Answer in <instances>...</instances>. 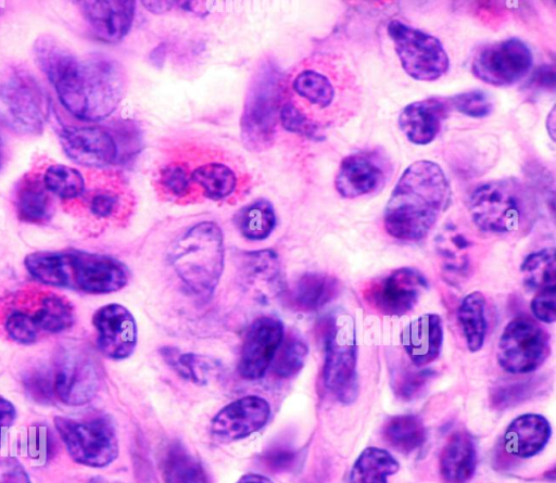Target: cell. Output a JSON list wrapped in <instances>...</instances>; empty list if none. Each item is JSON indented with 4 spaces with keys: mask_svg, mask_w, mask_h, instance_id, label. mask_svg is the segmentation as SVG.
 Returning a JSON list of instances; mask_svg holds the SVG:
<instances>
[{
    "mask_svg": "<svg viewBox=\"0 0 556 483\" xmlns=\"http://www.w3.org/2000/svg\"><path fill=\"white\" fill-rule=\"evenodd\" d=\"M270 415L267 401L249 395L226 405L213 418L211 432L222 442L244 438L262 429Z\"/></svg>",
    "mask_w": 556,
    "mask_h": 483,
    "instance_id": "19",
    "label": "cell"
},
{
    "mask_svg": "<svg viewBox=\"0 0 556 483\" xmlns=\"http://www.w3.org/2000/svg\"><path fill=\"white\" fill-rule=\"evenodd\" d=\"M451 187L441 166L430 160L412 163L387 202L383 226L394 239L416 242L433 228L451 203Z\"/></svg>",
    "mask_w": 556,
    "mask_h": 483,
    "instance_id": "1",
    "label": "cell"
},
{
    "mask_svg": "<svg viewBox=\"0 0 556 483\" xmlns=\"http://www.w3.org/2000/svg\"><path fill=\"white\" fill-rule=\"evenodd\" d=\"M308 354L307 345L298 336H289L281 343L271 364L279 378L288 379L303 368Z\"/></svg>",
    "mask_w": 556,
    "mask_h": 483,
    "instance_id": "43",
    "label": "cell"
},
{
    "mask_svg": "<svg viewBox=\"0 0 556 483\" xmlns=\"http://www.w3.org/2000/svg\"><path fill=\"white\" fill-rule=\"evenodd\" d=\"M298 452L287 444H275L264 450L261 459L270 471L281 473L292 470L298 462Z\"/></svg>",
    "mask_w": 556,
    "mask_h": 483,
    "instance_id": "48",
    "label": "cell"
},
{
    "mask_svg": "<svg viewBox=\"0 0 556 483\" xmlns=\"http://www.w3.org/2000/svg\"><path fill=\"white\" fill-rule=\"evenodd\" d=\"M24 265L45 285L87 294L116 292L129 280L127 267L118 259L80 250L33 252L25 256Z\"/></svg>",
    "mask_w": 556,
    "mask_h": 483,
    "instance_id": "2",
    "label": "cell"
},
{
    "mask_svg": "<svg viewBox=\"0 0 556 483\" xmlns=\"http://www.w3.org/2000/svg\"><path fill=\"white\" fill-rule=\"evenodd\" d=\"M238 266L242 280L251 288H257L265 293L277 288L280 265L274 251L245 252L240 255Z\"/></svg>",
    "mask_w": 556,
    "mask_h": 483,
    "instance_id": "31",
    "label": "cell"
},
{
    "mask_svg": "<svg viewBox=\"0 0 556 483\" xmlns=\"http://www.w3.org/2000/svg\"><path fill=\"white\" fill-rule=\"evenodd\" d=\"M387 31L405 73L419 81H433L450 66L448 55L441 41L399 20H392Z\"/></svg>",
    "mask_w": 556,
    "mask_h": 483,
    "instance_id": "11",
    "label": "cell"
},
{
    "mask_svg": "<svg viewBox=\"0 0 556 483\" xmlns=\"http://www.w3.org/2000/svg\"><path fill=\"white\" fill-rule=\"evenodd\" d=\"M50 110L47 91L28 69L15 66L0 78V112L16 131L41 134Z\"/></svg>",
    "mask_w": 556,
    "mask_h": 483,
    "instance_id": "9",
    "label": "cell"
},
{
    "mask_svg": "<svg viewBox=\"0 0 556 483\" xmlns=\"http://www.w3.org/2000/svg\"><path fill=\"white\" fill-rule=\"evenodd\" d=\"M92 325L97 331V346L105 357L121 360L134 353L138 340L137 323L125 306L117 303L101 306L92 316Z\"/></svg>",
    "mask_w": 556,
    "mask_h": 483,
    "instance_id": "18",
    "label": "cell"
},
{
    "mask_svg": "<svg viewBox=\"0 0 556 483\" xmlns=\"http://www.w3.org/2000/svg\"><path fill=\"white\" fill-rule=\"evenodd\" d=\"M546 129H547V132H548L549 137L554 141L555 140V107L554 106L552 107V110L547 114V117H546Z\"/></svg>",
    "mask_w": 556,
    "mask_h": 483,
    "instance_id": "56",
    "label": "cell"
},
{
    "mask_svg": "<svg viewBox=\"0 0 556 483\" xmlns=\"http://www.w3.org/2000/svg\"><path fill=\"white\" fill-rule=\"evenodd\" d=\"M532 64L528 45L518 38H508L480 48L471 61V73L483 82L503 87L523 78Z\"/></svg>",
    "mask_w": 556,
    "mask_h": 483,
    "instance_id": "14",
    "label": "cell"
},
{
    "mask_svg": "<svg viewBox=\"0 0 556 483\" xmlns=\"http://www.w3.org/2000/svg\"><path fill=\"white\" fill-rule=\"evenodd\" d=\"M2 160H3V144H2L1 137H0V166L2 164Z\"/></svg>",
    "mask_w": 556,
    "mask_h": 483,
    "instance_id": "57",
    "label": "cell"
},
{
    "mask_svg": "<svg viewBox=\"0 0 556 483\" xmlns=\"http://www.w3.org/2000/svg\"><path fill=\"white\" fill-rule=\"evenodd\" d=\"M157 180L161 189L176 199L187 196L193 187L189 167L177 161L164 165L159 173Z\"/></svg>",
    "mask_w": 556,
    "mask_h": 483,
    "instance_id": "44",
    "label": "cell"
},
{
    "mask_svg": "<svg viewBox=\"0 0 556 483\" xmlns=\"http://www.w3.org/2000/svg\"><path fill=\"white\" fill-rule=\"evenodd\" d=\"M325 349L323 380L326 389L344 405L358 395L357 344L353 319L348 314H334L321 322Z\"/></svg>",
    "mask_w": 556,
    "mask_h": 483,
    "instance_id": "7",
    "label": "cell"
},
{
    "mask_svg": "<svg viewBox=\"0 0 556 483\" xmlns=\"http://www.w3.org/2000/svg\"><path fill=\"white\" fill-rule=\"evenodd\" d=\"M144 7L153 13H164L172 8V1H143Z\"/></svg>",
    "mask_w": 556,
    "mask_h": 483,
    "instance_id": "54",
    "label": "cell"
},
{
    "mask_svg": "<svg viewBox=\"0 0 556 483\" xmlns=\"http://www.w3.org/2000/svg\"><path fill=\"white\" fill-rule=\"evenodd\" d=\"M42 179L48 191L62 200H74L85 192V179L81 173L71 166L50 165Z\"/></svg>",
    "mask_w": 556,
    "mask_h": 483,
    "instance_id": "40",
    "label": "cell"
},
{
    "mask_svg": "<svg viewBox=\"0 0 556 483\" xmlns=\"http://www.w3.org/2000/svg\"><path fill=\"white\" fill-rule=\"evenodd\" d=\"M290 86L291 92L300 104L289 101L306 117L308 110L325 111L330 109L337 98V89L330 77L314 67L300 69L291 79Z\"/></svg>",
    "mask_w": 556,
    "mask_h": 483,
    "instance_id": "27",
    "label": "cell"
},
{
    "mask_svg": "<svg viewBox=\"0 0 556 483\" xmlns=\"http://www.w3.org/2000/svg\"><path fill=\"white\" fill-rule=\"evenodd\" d=\"M381 435L394 450L410 454L425 444L427 430L419 416L404 414L388 418L382 424Z\"/></svg>",
    "mask_w": 556,
    "mask_h": 483,
    "instance_id": "30",
    "label": "cell"
},
{
    "mask_svg": "<svg viewBox=\"0 0 556 483\" xmlns=\"http://www.w3.org/2000/svg\"><path fill=\"white\" fill-rule=\"evenodd\" d=\"M53 87L62 105L74 117L98 122L117 109L125 93L126 76L117 61L91 54L77 56Z\"/></svg>",
    "mask_w": 556,
    "mask_h": 483,
    "instance_id": "3",
    "label": "cell"
},
{
    "mask_svg": "<svg viewBox=\"0 0 556 483\" xmlns=\"http://www.w3.org/2000/svg\"><path fill=\"white\" fill-rule=\"evenodd\" d=\"M25 391L35 402L50 404L56 398L52 368L36 366L23 377Z\"/></svg>",
    "mask_w": 556,
    "mask_h": 483,
    "instance_id": "45",
    "label": "cell"
},
{
    "mask_svg": "<svg viewBox=\"0 0 556 483\" xmlns=\"http://www.w3.org/2000/svg\"><path fill=\"white\" fill-rule=\"evenodd\" d=\"M13 205L17 218L28 224H43L53 214L52 194L37 174H26L17 181Z\"/></svg>",
    "mask_w": 556,
    "mask_h": 483,
    "instance_id": "28",
    "label": "cell"
},
{
    "mask_svg": "<svg viewBox=\"0 0 556 483\" xmlns=\"http://www.w3.org/2000/svg\"><path fill=\"white\" fill-rule=\"evenodd\" d=\"M84 20L96 38L114 43L130 30L136 2L129 0L75 1Z\"/></svg>",
    "mask_w": 556,
    "mask_h": 483,
    "instance_id": "21",
    "label": "cell"
},
{
    "mask_svg": "<svg viewBox=\"0 0 556 483\" xmlns=\"http://www.w3.org/2000/svg\"><path fill=\"white\" fill-rule=\"evenodd\" d=\"M61 147L75 163L105 167L121 160L112 130L100 126H66L59 134Z\"/></svg>",
    "mask_w": 556,
    "mask_h": 483,
    "instance_id": "16",
    "label": "cell"
},
{
    "mask_svg": "<svg viewBox=\"0 0 556 483\" xmlns=\"http://www.w3.org/2000/svg\"><path fill=\"white\" fill-rule=\"evenodd\" d=\"M16 419V409L7 398L0 396V429L9 428Z\"/></svg>",
    "mask_w": 556,
    "mask_h": 483,
    "instance_id": "52",
    "label": "cell"
},
{
    "mask_svg": "<svg viewBox=\"0 0 556 483\" xmlns=\"http://www.w3.org/2000/svg\"><path fill=\"white\" fill-rule=\"evenodd\" d=\"M387 178L381 162L370 153H352L340 163L334 177L337 192L355 199L380 189Z\"/></svg>",
    "mask_w": 556,
    "mask_h": 483,
    "instance_id": "22",
    "label": "cell"
},
{
    "mask_svg": "<svg viewBox=\"0 0 556 483\" xmlns=\"http://www.w3.org/2000/svg\"><path fill=\"white\" fill-rule=\"evenodd\" d=\"M552 435L549 421L540 414H523L516 417L506 428L503 436L505 450L519 458L538 455Z\"/></svg>",
    "mask_w": 556,
    "mask_h": 483,
    "instance_id": "25",
    "label": "cell"
},
{
    "mask_svg": "<svg viewBox=\"0 0 556 483\" xmlns=\"http://www.w3.org/2000/svg\"><path fill=\"white\" fill-rule=\"evenodd\" d=\"M75 310L65 296L40 289H24L0 300V327L15 343L30 345L68 330Z\"/></svg>",
    "mask_w": 556,
    "mask_h": 483,
    "instance_id": "4",
    "label": "cell"
},
{
    "mask_svg": "<svg viewBox=\"0 0 556 483\" xmlns=\"http://www.w3.org/2000/svg\"><path fill=\"white\" fill-rule=\"evenodd\" d=\"M486 301L480 291L464 296L457 309V319L467 347L475 353L481 349L486 335Z\"/></svg>",
    "mask_w": 556,
    "mask_h": 483,
    "instance_id": "33",
    "label": "cell"
},
{
    "mask_svg": "<svg viewBox=\"0 0 556 483\" xmlns=\"http://www.w3.org/2000/svg\"><path fill=\"white\" fill-rule=\"evenodd\" d=\"M477 243L464 226L447 221L434 238V251L440 266L453 281L468 278L473 269Z\"/></svg>",
    "mask_w": 556,
    "mask_h": 483,
    "instance_id": "20",
    "label": "cell"
},
{
    "mask_svg": "<svg viewBox=\"0 0 556 483\" xmlns=\"http://www.w3.org/2000/svg\"><path fill=\"white\" fill-rule=\"evenodd\" d=\"M541 382L536 378L504 381L490 393V404L496 410L514 407L536 394Z\"/></svg>",
    "mask_w": 556,
    "mask_h": 483,
    "instance_id": "41",
    "label": "cell"
},
{
    "mask_svg": "<svg viewBox=\"0 0 556 483\" xmlns=\"http://www.w3.org/2000/svg\"><path fill=\"white\" fill-rule=\"evenodd\" d=\"M427 288V279L419 270L401 267L374 281L365 300L383 316L401 317L417 305Z\"/></svg>",
    "mask_w": 556,
    "mask_h": 483,
    "instance_id": "15",
    "label": "cell"
},
{
    "mask_svg": "<svg viewBox=\"0 0 556 483\" xmlns=\"http://www.w3.org/2000/svg\"><path fill=\"white\" fill-rule=\"evenodd\" d=\"M452 105L450 99L430 97L407 104L399 115V127L414 144L432 142L441 130Z\"/></svg>",
    "mask_w": 556,
    "mask_h": 483,
    "instance_id": "23",
    "label": "cell"
},
{
    "mask_svg": "<svg viewBox=\"0 0 556 483\" xmlns=\"http://www.w3.org/2000/svg\"><path fill=\"white\" fill-rule=\"evenodd\" d=\"M525 285L532 291L556 288V257L554 247L529 254L520 266Z\"/></svg>",
    "mask_w": 556,
    "mask_h": 483,
    "instance_id": "38",
    "label": "cell"
},
{
    "mask_svg": "<svg viewBox=\"0 0 556 483\" xmlns=\"http://www.w3.org/2000/svg\"><path fill=\"white\" fill-rule=\"evenodd\" d=\"M399 469V461L388 450L366 447L351 469L350 483H388V478Z\"/></svg>",
    "mask_w": 556,
    "mask_h": 483,
    "instance_id": "35",
    "label": "cell"
},
{
    "mask_svg": "<svg viewBox=\"0 0 556 483\" xmlns=\"http://www.w3.org/2000/svg\"><path fill=\"white\" fill-rule=\"evenodd\" d=\"M443 321L438 314H425L410 321L401 333L402 346L415 367L434 361L443 345Z\"/></svg>",
    "mask_w": 556,
    "mask_h": 483,
    "instance_id": "24",
    "label": "cell"
},
{
    "mask_svg": "<svg viewBox=\"0 0 556 483\" xmlns=\"http://www.w3.org/2000/svg\"><path fill=\"white\" fill-rule=\"evenodd\" d=\"M417 368L400 366L392 370L391 385L399 398L412 401L418 397L434 377L433 370Z\"/></svg>",
    "mask_w": 556,
    "mask_h": 483,
    "instance_id": "42",
    "label": "cell"
},
{
    "mask_svg": "<svg viewBox=\"0 0 556 483\" xmlns=\"http://www.w3.org/2000/svg\"><path fill=\"white\" fill-rule=\"evenodd\" d=\"M193 186L199 187L204 196L219 201L233 193L238 178L232 168L224 162H205L190 170Z\"/></svg>",
    "mask_w": 556,
    "mask_h": 483,
    "instance_id": "34",
    "label": "cell"
},
{
    "mask_svg": "<svg viewBox=\"0 0 556 483\" xmlns=\"http://www.w3.org/2000/svg\"><path fill=\"white\" fill-rule=\"evenodd\" d=\"M477 448L471 435L454 432L444 444L439 459L440 473L446 483H466L477 469Z\"/></svg>",
    "mask_w": 556,
    "mask_h": 483,
    "instance_id": "26",
    "label": "cell"
},
{
    "mask_svg": "<svg viewBox=\"0 0 556 483\" xmlns=\"http://www.w3.org/2000/svg\"><path fill=\"white\" fill-rule=\"evenodd\" d=\"M52 372L55 396L66 405L80 406L90 402L100 387L101 377L96 359L74 344L59 349Z\"/></svg>",
    "mask_w": 556,
    "mask_h": 483,
    "instance_id": "13",
    "label": "cell"
},
{
    "mask_svg": "<svg viewBox=\"0 0 556 483\" xmlns=\"http://www.w3.org/2000/svg\"><path fill=\"white\" fill-rule=\"evenodd\" d=\"M33 52L37 66L52 85L77 59L67 46L50 34H42L34 41Z\"/></svg>",
    "mask_w": 556,
    "mask_h": 483,
    "instance_id": "32",
    "label": "cell"
},
{
    "mask_svg": "<svg viewBox=\"0 0 556 483\" xmlns=\"http://www.w3.org/2000/svg\"><path fill=\"white\" fill-rule=\"evenodd\" d=\"M0 483H31L23 465L12 456H0Z\"/></svg>",
    "mask_w": 556,
    "mask_h": 483,
    "instance_id": "51",
    "label": "cell"
},
{
    "mask_svg": "<svg viewBox=\"0 0 556 483\" xmlns=\"http://www.w3.org/2000/svg\"><path fill=\"white\" fill-rule=\"evenodd\" d=\"M340 284L337 278L325 272H306L291 288L289 300L295 309L304 313L316 312L339 294Z\"/></svg>",
    "mask_w": 556,
    "mask_h": 483,
    "instance_id": "29",
    "label": "cell"
},
{
    "mask_svg": "<svg viewBox=\"0 0 556 483\" xmlns=\"http://www.w3.org/2000/svg\"><path fill=\"white\" fill-rule=\"evenodd\" d=\"M549 354L551 336L546 329L528 316H517L505 326L496 357L506 372L527 374L539 369Z\"/></svg>",
    "mask_w": 556,
    "mask_h": 483,
    "instance_id": "10",
    "label": "cell"
},
{
    "mask_svg": "<svg viewBox=\"0 0 556 483\" xmlns=\"http://www.w3.org/2000/svg\"><path fill=\"white\" fill-rule=\"evenodd\" d=\"M160 353L166 364L180 377L198 384L205 383L215 369L212 360L200 355L181 353L175 347H162Z\"/></svg>",
    "mask_w": 556,
    "mask_h": 483,
    "instance_id": "39",
    "label": "cell"
},
{
    "mask_svg": "<svg viewBox=\"0 0 556 483\" xmlns=\"http://www.w3.org/2000/svg\"><path fill=\"white\" fill-rule=\"evenodd\" d=\"M468 209L479 230L505 234L519 231L532 221L534 202L529 190L517 179H496L471 192Z\"/></svg>",
    "mask_w": 556,
    "mask_h": 483,
    "instance_id": "6",
    "label": "cell"
},
{
    "mask_svg": "<svg viewBox=\"0 0 556 483\" xmlns=\"http://www.w3.org/2000/svg\"><path fill=\"white\" fill-rule=\"evenodd\" d=\"M88 209L97 218H109L119 207V196L116 192L108 189L93 191L87 199Z\"/></svg>",
    "mask_w": 556,
    "mask_h": 483,
    "instance_id": "49",
    "label": "cell"
},
{
    "mask_svg": "<svg viewBox=\"0 0 556 483\" xmlns=\"http://www.w3.org/2000/svg\"><path fill=\"white\" fill-rule=\"evenodd\" d=\"M530 307L538 320L553 323L556 320V288H548L536 292Z\"/></svg>",
    "mask_w": 556,
    "mask_h": 483,
    "instance_id": "50",
    "label": "cell"
},
{
    "mask_svg": "<svg viewBox=\"0 0 556 483\" xmlns=\"http://www.w3.org/2000/svg\"><path fill=\"white\" fill-rule=\"evenodd\" d=\"M452 109L472 117H486L493 111V103L490 97L482 90H470L457 93L450 98Z\"/></svg>",
    "mask_w": 556,
    "mask_h": 483,
    "instance_id": "46",
    "label": "cell"
},
{
    "mask_svg": "<svg viewBox=\"0 0 556 483\" xmlns=\"http://www.w3.org/2000/svg\"><path fill=\"white\" fill-rule=\"evenodd\" d=\"M225 259L222 229L214 221H200L179 238L168 260L185 287L198 296H208L220 279Z\"/></svg>",
    "mask_w": 556,
    "mask_h": 483,
    "instance_id": "5",
    "label": "cell"
},
{
    "mask_svg": "<svg viewBox=\"0 0 556 483\" xmlns=\"http://www.w3.org/2000/svg\"><path fill=\"white\" fill-rule=\"evenodd\" d=\"M279 119L285 129L290 132L318 139L321 136V129L313 124L298 107L289 100L281 101L279 109Z\"/></svg>",
    "mask_w": 556,
    "mask_h": 483,
    "instance_id": "47",
    "label": "cell"
},
{
    "mask_svg": "<svg viewBox=\"0 0 556 483\" xmlns=\"http://www.w3.org/2000/svg\"><path fill=\"white\" fill-rule=\"evenodd\" d=\"M237 483H273V482L264 475L249 473V474L242 475Z\"/></svg>",
    "mask_w": 556,
    "mask_h": 483,
    "instance_id": "55",
    "label": "cell"
},
{
    "mask_svg": "<svg viewBox=\"0 0 556 483\" xmlns=\"http://www.w3.org/2000/svg\"><path fill=\"white\" fill-rule=\"evenodd\" d=\"M283 342V326L271 316L255 319L244 338L238 371L248 380L262 378L271 366L275 355Z\"/></svg>",
    "mask_w": 556,
    "mask_h": 483,
    "instance_id": "17",
    "label": "cell"
},
{
    "mask_svg": "<svg viewBox=\"0 0 556 483\" xmlns=\"http://www.w3.org/2000/svg\"><path fill=\"white\" fill-rule=\"evenodd\" d=\"M233 220L243 238L261 241L268 238L274 231L276 214L269 201L258 199L241 207L236 213Z\"/></svg>",
    "mask_w": 556,
    "mask_h": 483,
    "instance_id": "36",
    "label": "cell"
},
{
    "mask_svg": "<svg viewBox=\"0 0 556 483\" xmlns=\"http://www.w3.org/2000/svg\"><path fill=\"white\" fill-rule=\"evenodd\" d=\"M54 425L71 458L80 465L103 468L118 456L114 428L104 418L79 421L55 417Z\"/></svg>",
    "mask_w": 556,
    "mask_h": 483,
    "instance_id": "12",
    "label": "cell"
},
{
    "mask_svg": "<svg viewBox=\"0 0 556 483\" xmlns=\"http://www.w3.org/2000/svg\"><path fill=\"white\" fill-rule=\"evenodd\" d=\"M282 94V74L267 61L253 75L240 119L241 137L249 149L261 151L273 143Z\"/></svg>",
    "mask_w": 556,
    "mask_h": 483,
    "instance_id": "8",
    "label": "cell"
},
{
    "mask_svg": "<svg viewBox=\"0 0 556 483\" xmlns=\"http://www.w3.org/2000/svg\"><path fill=\"white\" fill-rule=\"evenodd\" d=\"M162 472L166 483H208L201 463L180 444L166 450Z\"/></svg>",
    "mask_w": 556,
    "mask_h": 483,
    "instance_id": "37",
    "label": "cell"
},
{
    "mask_svg": "<svg viewBox=\"0 0 556 483\" xmlns=\"http://www.w3.org/2000/svg\"><path fill=\"white\" fill-rule=\"evenodd\" d=\"M533 84L535 86L548 88L551 86L554 88L555 85V72L554 68L551 66H543L538 71V73L534 75Z\"/></svg>",
    "mask_w": 556,
    "mask_h": 483,
    "instance_id": "53",
    "label": "cell"
}]
</instances>
